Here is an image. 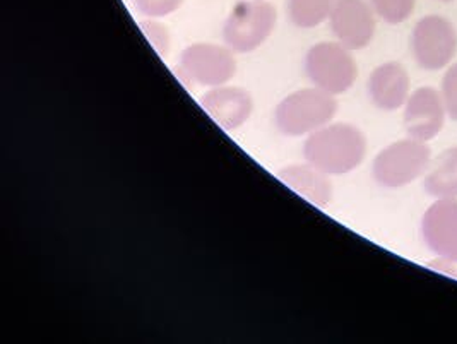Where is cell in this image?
<instances>
[{"label":"cell","instance_id":"2e32d148","mask_svg":"<svg viewBox=\"0 0 457 344\" xmlns=\"http://www.w3.org/2000/svg\"><path fill=\"white\" fill-rule=\"evenodd\" d=\"M375 14L387 24H401L415 13L416 0H369Z\"/></svg>","mask_w":457,"mask_h":344},{"label":"cell","instance_id":"d6986e66","mask_svg":"<svg viewBox=\"0 0 457 344\" xmlns=\"http://www.w3.org/2000/svg\"><path fill=\"white\" fill-rule=\"evenodd\" d=\"M141 31L145 33L151 46L162 57H167L168 50H170V33H168L167 28L162 22H158V20H145L141 21Z\"/></svg>","mask_w":457,"mask_h":344},{"label":"cell","instance_id":"8992f818","mask_svg":"<svg viewBox=\"0 0 457 344\" xmlns=\"http://www.w3.org/2000/svg\"><path fill=\"white\" fill-rule=\"evenodd\" d=\"M410 50L413 61L423 71L436 72L447 69L456 59V26L438 14L421 18L411 29Z\"/></svg>","mask_w":457,"mask_h":344},{"label":"cell","instance_id":"30bf717a","mask_svg":"<svg viewBox=\"0 0 457 344\" xmlns=\"http://www.w3.org/2000/svg\"><path fill=\"white\" fill-rule=\"evenodd\" d=\"M420 233L434 256L457 264V197L430 204L423 213Z\"/></svg>","mask_w":457,"mask_h":344},{"label":"cell","instance_id":"8fae6325","mask_svg":"<svg viewBox=\"0 0 457 344\" xmlns=\"http://www.w3.org/2000/svg\"><path fill=\"white\" fill-rule=\"evenodd\" d=\"M367 93L375 108L382 112H397L404 108L411 95V78L399 62H384L369 76Z\"/></svg>","mask_w":457,"mask_h":344},{"label":"cell","instance_id":"9a60e30c","mask_svg":"<svg viewBox=\"0 0 457 344\" xmlns=\"http://www.w3.org/2000/svg\"><path fill=\"white\" fill-rule=\"evenodd\" d=\"M336 0H288L291 22L302 29H312L329 20Z\"/></svg>","mask_w":457,"mask_h":344},{"label":"cell","instance_id":"3957f363","mask_svg":"<svg viewBox=\"0 0 457 344\" xmlns=\"http://www.w3.org/2000/svg\"><path fill=\"white\" fill-rule=\"evenodd\" d=\"M430 164L432 149L428 142L408 136L378 151L372 163V177L384 189H403L425 177Z\"/></svg>","mask_w":457,"mask_h":344},{"label":"cell","instance_id":"277c9868","mask_svg":"<svg viewBox=\"0 0 457 344\" xmlns=\"http://www.w3.org/2000/svg\"><path fill=\"white\" fill-rule=\"evenodd\" d=\"M276 21V7L268 0H240L225 21V45L237 54H250L270 40Z\"/></svg>","mask_w":457,"mask_h":344},{"label":"cell","instance_id":"ac0fdd59","mask_svg":"<svg viewBox=\"0 0 457 344\" xmlns=\"http://www.w3.org/2000/svg\"><path fill=\"white\" fill-rule=\"evenodd\" d=\"M134 4L145 20H162L179 11L184 0H134Z\"/></svg>","mask_w":457,"mask_h":344},{"label":"cell","instance_id":"5bb4252c","mask_svg":"<svg viewBox=\"0 0 457 344\" xmlns=\"http://www.w3.org/2000/svg\"><path fill=\"white\" fill-rule=\"evenodd\" d=\"M425 192L434 199L457 197V146L440 153L423 177Z\"/></svg>","mask_w":457,"mask_h":344},{"label":"cell","instance_id":"ba28073f","mask_svg":"<svg viewBox=\"0 0 457 344\" xmlns=\"http://www.w3.org/2000/svg\"><path fill=\"white\" fill-rule=\"evenodd\" d=\"M375 16L374 7L367 0H336L328 21L336 40L354 52L374 41Z\"/></svg>","mask_w":457,"mask_h":344},{"label":"cell","instance_id":"5b68a950","mask_svg":"<svg viewBox=\"0 0 457 344\" xmlns=\"http://www.w3.org/2000/svg\"><path fill=\"white\" fill-rule=\"evenodd\" d=\"M305 72L315 88L337 96L353 88L358 65L353 54L339 41H320L305 55Z\"/></svg>","mask_w":457,"mask_h":344},{"label":"cell","instance_id":"52a82bcc","mask_svg":"<svg viewBox=\"0 0 457 344\" xmlns=\"http://www.w3.org/2000/svg\"><path fill=\"white\" fill-rule=\"evenodd\" d=\"M180 72L188 81L211 89L228 84L237 72V61L227 45L194 43L180 55Z\"/></svg>","mask_w":457,"mask_h":344},{"label":"cell","instance_id":"e0dca14e","mask_svg":"<svg viewBox=\"0 0 457 344\" xmlns=\"http://www.w3.org/2000/svg\"><path fill=\"white\" fill-rule=\"evenodd\" d=\"M440 95L447 110V117L457 122V62H453L442 78Z\"/></svg>","mask_w":457,"mask_h":344},{"label":"cell","instance_id":"ffe728a7","mask_svg":"<svg viewBox=\"0 0 457 344\" xmlns=\"http://www.w3.org/2000/svg\"><path fill=\"white\" fill-rule=\"evenodd\" d=\"M438 2H453V0H438Z\"/></svg>","mask_w":457,"mask_h":344},{"label":"cell","instance_id":"7c38bea8","mask_svg":"<svg viewBox=\"0 0 457 344\" xmlns=\"http://www.w3.org/2000/svg\"><path fill=\"white\" fill-rule=\"evenodd\" d=\"M201 106L223 130H237L249 121L253 102L249 93L237 86L211 88L201 98Z\"/></svg>","mask_w":457,"mask_h":344},{"label":"cell","instance_id":"9c48e42d","mask_svg":"<svg viewBox=\"0 0 457 344\" xmlns=\"http://www.w3.org/2000/svg\"><path fill=\"white\" fill-rule=\"evenodd\" d=\"M447 119V110L440 91L432 86H421L411 91L404 105L406 134L418 141L430 142L442 132Z\"/></svg>","mask_w":457,"mask_h":344},{"label":"cell","instance_id":"7a4b0ae2","mask_svg":"<svg viewBox=\"0 0 457 344\" xmlns=\"http://www.w3.org/2000/svg\"><path fill=\"white\" fill-rule=\"evenodd\" d=\"M336 113V96L313 86L293 91L278 103L274 123L278 130L288 138H307L320 127L331 123Z\"/></svg>","mask_w":457,"mask_h":344},{"label":"cell","instance_id":"6da1fadb","mask_svg":"<svg viewBox=\"0 0 457 344\" xmlns=\"http://www.w3.org/2000/svg\"><path fill=\"white\" fill-rule=\"evenodd\" d=\"M367 138L352 123L331 122L307 136L303 142L305 162L329 177L356 170L367 156Z\"/></svg>","mask_w":457,"mask_h":344},{"label":"cell","instance_id":"4fadbf2b","mask_svg":"<svg viewBox=\"0 0 457 344\" xmlns=\"http://www.w3.org/2000/svg\"><path fill=\"white\" fill-rule=\"evenodd\" d=\"M278 177L295 194L317 207H324L333 199V183L329 180V175L311 163L290 164L283 168Z\"/></svg>","mask_w":457,"mask_h":344}]
</instances>
